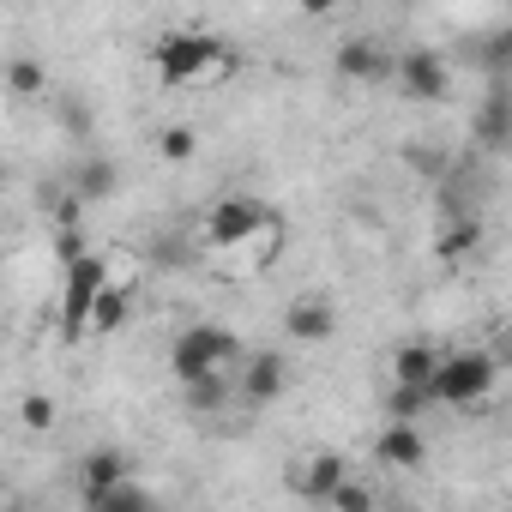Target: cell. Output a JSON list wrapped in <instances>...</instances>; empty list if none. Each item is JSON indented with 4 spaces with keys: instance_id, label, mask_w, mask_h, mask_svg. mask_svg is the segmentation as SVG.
<instances>
[{
    "instance_id": "obj_7",
    "label": "cell",
    "mask_w": 512,
    "mask_h": 512,
    "mask_svg": "<svg viewBox=\"0 0 512 512\" xmlns=\"http://www.w3.org/2000/svg\"><path fill=\"white\" fill-rule=\"evenodd\" d=\"M284 392H290V356L284 350H247V362L235 368V398L278 404Z\"/></svg>"
},
{
    "instance_id": "obj_12",
    "label": "cell",
    "mask_w": 512,
    "mask_h": 512,
    "mask_svg": "<svg viewBox=\"0 0 512 512\" xmlns=\"http://www.w3.org/2000/svg\"><path fill=\"white\" fill-rule=\"evenodd\" d=\"M374 452H380L386 470H422L428 464V434H422V422H386L374 434Z\"/></svg>"
},
{
    "instance_id": "obj_26",
    "label": "cell",
    "mask_w": 512,
    "mask_h": 512,
    "mask_svg": "<svg viewBox=\"0 0 512 512\" xmlns=\"http://www.w3.org/2000/svg\"><path fill=\"white\" fill-rule=\"evenodd\" d=\"M7 512H19V506H7Z\"/></svg>"
},
{
    "instance_id": "obj_11",
    "label": "cell",
    "mask_w": 512,
    "mask_h": 512,
    "mask_svg": "<svg viewBox=\"0 0 512 512\" xmlns=\"http://www.w3.org/2000/svg\"><path fill=\"white\" fill-rule=\"evenodd\" d=\"M440 356H446V350H434V338H404V344L392 350V386H410V392H428V398H434Z\"/></svg>"
},
{
    "instance_id": "obj_2",
    "label": "cell",
    "mask_w": 512,
    "mask_h": 512,
    "mask_svg": "<svg viewBox=\"0 0 512 512\" xmlns=\"http://www.w3.org/2000/svg\"><path fill=\"white\" fill-rule=\"evenodd\" d=\"M278 223V211L260 199V193H217L205 211H199V247L217 253V260H235V253L260 247V235Z\"/></svg>"
},
{
    "instance_id": "obj_13",
    "label": "cell",
    "mask_w": 512,
    "mask_h": 512,
    "mask_svg": "<svg viewBox=\"0 0 512 512\" xmlns=\"http://www.w3.org/2000/svg\"><path fill=\"white\" fill-rule=\"evenodd\" d=\"M73 193H79V199H91V205L115 199V193H121V163H115V157H85V163H79V175H73Z\"/></svg>"
},
{
    "instance_id": "obj_23",
    "label": "cell",
    "mask_w": 512,
    "mask_h": 512,
    "mask_svg": "<svg viewBox=\"0 0 512 512\" xmlns=\"http://www.w3.org/2000/svg\"><path fill=\"white\" fill-rule=\"evenodd\" d=\"M85 512H157V500H151V488L127 482L121 494H109V500H97V506H85Z\"/></svg>"
},
{
    "instance_id": "obj_4",
    "label": "cell",
    "mask_w": 512,
    "mask_h": 512,
    "mask_svg": "<svg viewBox=\"0 0 512 512\" xmlns=\"http://www.w3.org/2000/svg\"><path fill=\"white\" fill-rule=\"evenodd\" d=\"M494 380H500V368H494L488 350H446V356H440V374H434V404H446V410H476V404L494 392Z\"/></svg>"
},
{
    "instance_id": "obj_25",
    "label": "cell",
    "mask_w": 512,
    "mask_h": 512,
    "mask_svg": "<svg viewBox=\"0 0 512 512\" xmlns=\"http://www.w3.org/2000/svg\"><path fill=\"white\" fill-rule=\"evenodd\" d=\"M500 49H506V55H512V31H506V43H500Z\"/></svg>"
},
{
    "instance_id": "obj_5",
    "label": "cell",
    "mask_w": 512,
    "mask_h": 512,
    "mask_svg": "<svg viewBox=\"0 0 512 512\" xmlns=\"http://www.w3.org/2000/svg\"><path fill=\"white\" fill-rule=\"evenodd\" d=\"M350 476H356V470H350V458H344V452H332V446L302 452V458L284 470V482H290L302 500H314V506H332V494H338Z\"/></svg>"
},
{
    "instance_id": "obj_3",
    "label": "cell",
    "mask_w": 512,
    "mask_h": 512,
    "mask_svg": "<svg viewBox=\"0 0 512 512\" xmlns=\"http://www.w3.org/2000/svg\"><path fill=\"white\" fill-rule=\"evenodd\" d=\"M103 296H109V253L97 247V253H85V260H73L61 272V338L67 344L91 338V314H97Z\"/></svg>"
},
{
    "instance_id": "obj_14",
    "label": "cell",
    "mask_w": 512,
    "mask_h": 512,
    "mask_svg": "<svg viewBox=\"0 0 512 512\" xmlns=\"http://www.w3.org/2000/svg\"><path fill=\"white\" fill-rule=\"evenodd\" d=\"M434 253H440L446 266L476 260V253H482V217H458V223H446V229H440V241H434Z\"/></svg>"
},
{
    "instance_id": "obj_1",
    "label": "cell",
    "mask_w": 512,
    "mask_h": 512,
    "mask_svg": "<svg viewBox=\"0 0 512 512\" xmlns=\"http://www.w3.org/2000/svg\"><path fill=\"white\" fill-rule=\"evenodd\" d=\"M235 73V49L211 31H163L151 43V79L169 91H199V85H223Z\"/></svg>"
},
{
    "instance_id": "obj_19",
    "label": "cell",
    "mask_w": 512,
    "mask_h": 512,
    "mask_svg": "<svg viewBox=\"0 0 512 512\" xmlns=\"http://www.w3.org/2000/svg\"><path fill=\"white\" fill-rule=\"evenodd\" d=\"M422 410H434L428 392H410V386H386V422H416Z\"/></svg>"
},
{
    "instance_id": "obj_18",
    "label": "cell",
    "mask_w": 512,
    "mask_h": 512,
    "mask_svg": "<svg viewBox=\"0 0 512 512\" xmlns=\"http://www.w3.org/2000/svg\"><path fill=\"white\" fill-rule=\"evenodd\" d=\"M157 151H163V163H193L199 133H193L187 121H175V127H163V133H157Z\"/></svg>"
},
{
    "instance_id": "obj_17",
    "label": "cell",
    "mask_w": 512,
    "mask_h": 512,
    "mask_svg": "<svg viewBox=\"0 0 512 512\" xmlns=\"http://www.w3.org/2000/svg\"><path fill=\"white\" fill-rule=\"evenodd\" d=\"M7 91H13L19 103L43 97V91H49V67H43V61H31V55H13V61H7Z\"/></svg>"
},
{
    "instance_id": "obj_21",
    "label": "cell",
    "mask_w": 512,
    "mask_h": 512,
    "mask_svg": "<svg viewBox=\"0 0 512 512\" xmlns=\"http://www.w3.org/2000/svg\"><path fill=\"white\" fill-rule=\"evenodd\" d=\"M332 512H380V494H374V482L350 476V482L332 494Z\"/></svg>"
},
{
    "instance_id": "obj_16",
    "label": "cell",
    "mask_w": 512,
    "mask_h": 512,
    "mask_svg": "<svg viewBox=\"0 0 512 512\" xmlns=\"http://www.w3.org/2000/svg\"><path fill=\"white\" fill-rule=\"evenodd\" d=\"M476 139L482 145H512V103L506 97H482V109H476Z\"/></svg>"
},
{
    "instance_id": "obj_24",
    "label": "cell",
    "mask_w": 512,
    "mask_h": 512,
    "mask_svg": "<svg viewBox=\"0 0 512 512\" xmlns=\"http://www.w3.org/2000/svg\"><path fill=\"white\" fill-rule=\"evenodd\" d=\"M494 344H500V356H506V362H512V320H506V326H500V338H494Z\"/></svg>"
},
{
    "instance_id": "obj_6",
    "label": "cell",
    "mask_w": 512,
    "mask_h": 512,
    "mask_svg": "<svg viewBox=\"0 0 512 512\" xmlns=\"http://www.w3.org/2000/svg\"><path fill=\"white\" fill-rule=\"evenodd\" d=\"M398 91L410 103H446L452 97V61L440 49H404L398 55Z\"/></svg>"
},
{
    "instance_id": "obj_15",
    "label": "cell",
    "mask_w": 512,
    "mask_h": 512,
    "mask_svg": "<svg viewBox=\"0 0 512 512\" xmlns=\"http://www.w3.org/2000/svg\"><path fill=\"white\" fill-rule=\"evenodd\" d=\"M181 398H187L193 416H217V410L235 398V374H211V380H199V386H181Z\"/></svg>"
},
{
    "instance_id": "obj_20",
    "label": "cell",
    "mask_w": 512,
    "mask_h": 512,
    "mask_svg": "<svg viewBox=\"0 0 512 512\" xmlns=\"http://www.w3.org/2000/svg\"><path fill=\"white\" fill-rule=\"evenodd\" d=\"M19 422H25V428H31V434H49V428H55V422H61V404H55V398H49V392H31V398H25V404H19Z\"/></svg>"
},
{
    "instance_id": "obj_9",
    "label": "cell",
    "mask_w": 512,
    "mask_h": 512,
    "mask_svg": "<svg viewBox=\"0 0 512 512\" xmlns=\"http://www.w3.org/2000/svg\"><path fill=\"white\" fill-rule=\"evenodd\" d=\"M127 482H133V458H127L121 446H91V452L79 458V500H85V506L121 494Z\"/></svg>"
},
{
    "instance_id": "obj_22",
    "label": "cell",
    "mask_w": 512,
    "mask_h": 512,
    "mask_svg": "<svg viewBox=\"0 0 512 512\" xmlns=\"http://www.w3.org/2000/svg\"><path fill=\"white\" fill-rule=\"evenodd\" d=\"M121 320H127V290H109V296L97 302V314H91V338L121 332Z\"/></svg>"
},
{
    "instance_id": "obj_8",
    "label": "cell",
    "mask_w": 512,
    "mask_h": 512,
    "mask_svg": "<svg viewBox=\"0 0 512 512\" xmlns=\"http://www.w3.org/2000/svg\"><path fill=\"white\" fill-rule=\"evenodd\" d=\"M332 67H338L344 85H386V79H398V55H392L386 43H374V37H350V43H338Z\"/></svg>"
},
{
    "instance_id": "obj_10",
    "label": "cell",
    "mask_w": 512,
    "mask_h": 512,
    "mask_svg": "<svg viewBox=\"0 0 512 512\" xmlns=\"http://www.w3.org/2000/svg\"><path fill=\"white\" fill-rule=\"evenodd\" d=\"M284 338H290V344H308V350L332 344V338H338V308H332L326 296H296V302L284 308Z\"/></svg>"
}]
</instances>
